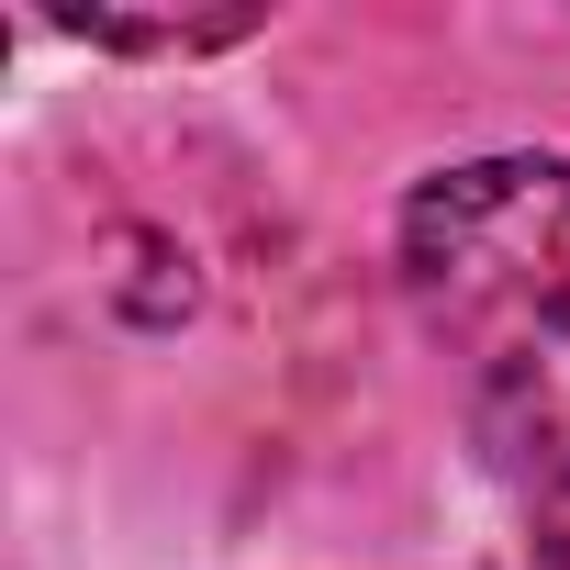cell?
Here are the masks:
<instances>
[{
    "label": "cell",
    "instance_id": "cell-2",
    "mask_svg": "<svg viewBox=\"0 0 570 570\" xmlns=\"http://www.w3.org/2000/svg\"><path fill=\"white\" fill-rule=\"evenodd\" d=\"M57 35H79V46H135V57H190V46L257 35V12H235V23H112V12H57Z\"/></svg>",
    "mask_w": 570,
    "mask_h": 570
},
{
    "label": "cell",
    "instance_id": "cell-1",
    "mask_svg": "<svg viewBox=\"0 0 570 570\" xmlns=\"http://www.w3.org/2000/svg\"><path fill=\"white\" fill-rule=\"evenodd\" d=\"M403 292L459 370L481 448L570 492V168L470 157L403 202Z\"/></svg>",
    "mask_w": 570,
    "mask_h": 570
}]
</instances>
